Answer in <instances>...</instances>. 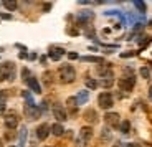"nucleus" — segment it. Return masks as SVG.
Wrapping results in <instances>:
<instances>
[{
    "instance_id": "obj_1",
    "label": "nucleus",
    "mask_w": 152,
    "mask_h": 147,
    "mask_svg": "<svg viewBox=\"0 0 152 147\" xmlns=\"http://www.w3.org/2000/svg\"><path fill=\"white\" fill-rule=\"evenodd\" d=\"M17 66L13 61H5L0 63V81H13L15 79Z\"/></svg>"
},
{
    "instance_id": "obj_2",
    "label": "nucleus",
    "mask_w": 152,
    "mask_h": 147,
    "mask_svg": "<svg viewBox=\"0 0 152 147\" xmlns=\"http://www.w3.org/2000/svg\"><path fill=\"white\" fill-rule=\"evenodd\" d=\"M109 66L111 64H104V66L98 68V73L101 75V81H99V84L104 86V88H111L114 84V75H113V71H111Z\"/></svg>"
},
{
    "instance_id": "obj_3",
    "label": "nucleus",
    "mask_w": 152,
    "mask_h": 147,
    "mask_svg": "<svg viewBox=\"0 0 152 147\" xmlns=\"http://www.w3.org/2000/svg\"><path fill=\"white\" fill-rule=\"evenodd\" d=\"M60 78L63 83H73L76 79V71L71 64H63L60 68Z\"/></svg>"
},
{
    "instance_id": "obj_4",
    "label": "nucleus",
    "mask_w": 152,
    "mask_h": 147,
    "mask_svg": "<svg viewBox=\"0 0 152 147\" xmlns=\"http://www.w3.org/2000/svg\"><path fill=\"white\" fill-rule=\"evenodd\" d=\"M93 137V129L91 127H81L78 140H76V147H86V144L89 142V139Z\"/></svg>"
},
{
    "instance_id": "obj_5",
    "label": "nucleus",
    "mask_w": 152,
    "mask_h": 147,
    "mask_svg": "<svg viewBox=\"0 0 152 147\" xmlns=\"http://www.w3.org/2000/svg\"><path fill=\"white\" fill-rule=\"evenodd\" d=\"M25 116H27V119H30V121H35V119H38L40 117V114H42V109L38 108L35 102H27L25 104Z\"/></svg>"
},
{
    "instance_id": "obj_6",
    "label": "nucleus",
    "mask_w": 152,
    "mask_h": 147,
    "mask_svg": "<svg viewBox=\"0 0 152 147\" xmlns=\"http://www.w3.org/2000/svg\"><path fill=\"white\" fill-rule=\"evenodd\" d=\"M114 99H113V94L111 93H101L98 98V104L101 109H109L111 106H113Z\"/></svg>"
},
{
    "instance_id": "obj_7",
    "label": "nucleus",
    "mask_w": 152,
    "mask_h": 147,
    "mask_svg": "<svg viewBox=\"0 0 152 147\" xmlns=\"http://www.w3.org/2000/svg\"><path fill=\"white\" fill-rule=\"evenodd\" d=\"M136 84V79H134V75H129V76H122L119 79V88L124 91H131Z\"/></svg>"
},
{
    "instance_id": "obj_8",
    "label": "nucleus",
    "mask_w": 152,
    "mask_h": 147,
    "mask_svg": "<svg viewBox=\"0 0 152 147\" xmlns=\"http://www.w3.org/2000/svg\"><path fill=\"white\" fill-rule=\"evenodd\" d=\"M5 126H7L10 131H13V129L18 126V114L13 113V111H10V113L5 114Z\"/></svg>"
},
{
    "instance_id": "obj_9",
    "label": "nucleus",
    "mask_w": 152,
    "mask_h": 147,
    "mask_svg": "<svg viewBox=\"0 0 152 147\" xmlns=\"http://www.w3.org/2000/svg\"><path fill=\"white\" fill-rule=\"evenodd\" d=\"M104 121H106L107 126H111V127H119L121 126V117H119L118 113H107L106 116H104Z\"/></svg>"
},
{
    "instance_id": "obj_10",
    "label": "nucleus",
    "mask_w": 152,
    "mask_h": 147,
    "mask_svg": "<svg viewBox=\"0 0 152 147\" xmlns=\"http://www.w3.org/2000/svg\"><path fill=\"white\" fill-rule=\"evenodd\" d=\"M50 132H51V127H50L48 124H40L37 127V137L40 140H45L46 137L50 136Z\"/></svg>"
},
{
    "instance_id": "obj_11",
    "label": "nucleus",
    "mask_w": 152,
    "mask_h": 147,
    "mask_svg": "<svg viewBox=\"0 0 152 147\" xmlns=\"http://www.w3.org/2000/svg\"><path fill=\"white\" fill-rule=\"evenodd\" d=\"M94 18V13L93 12H89V10H84V12H81L80 13V17H78V25H88V23L91 22V20Z\"/></svg>"
},
{
    "instance_id": "obj_12",
    "label": "nucleus",
    "mask_w": 152,
    "mask_h": 147,
    "mask_svg": "<svg viewBox=\"0 0 152 147\" xmlns=\"http://www.w3.org/2000/svg\"><path fill=\"white\" fill-rule=\"evenodd\" d=\"M53 114H55V117H56V119H58L60 122L66 121V117H68V116H66V111H65V108H63L61 104H58V102L53 106Z\"/></svg>"
},
{
    "instance_id": "obj_13",
    "label": "nucleus",
    "mask_w": 152,
    "mask_h": 147,
    "mask_svg": "<svg viewBox=\"0 0 152 147\" xmlns=\"http://www.w3.org/2000/svg\"><path fill=\"white\" fill-rule=\"evenodd\" d=\"M65 55V50L61 48V46H50V53H48V56L51 58L53 61H58L61 56Z\"/></svg>"
},
{
    "instance_id": "obj_14",
    "label": "nucleus",
    "mask_w": 152,
    "mask_h": 147,
    "mask_svg": "<svg viewBox=\"0 0 152 147\" xmlns=\"http://www.w3.org/2000/svg\"><path fill=\"white\" fill-rule=\"evenodd\" d=\"M27 84L30 86V89L33 91V93H42V88H40V84H38L37 78H33V76H31V78L27 81Z\"/></svg>"
},
{
    "instance_id": "obj_15",
    "label": "nucleus",
    "mask_w": 152,
    "mask_h": 147,
    "mask_svg": "<svg viewBox=\"0 0 152 147\" xmlns=\"http://www.w3.org/2000/svg\"><path fill=\"white\" fill-rule=\"evenodd\" d=\"M84 119H86L88 122H96L98 121V114H96V111L88 109L86 113H84Z\"/></svg>"
},
{
    "instance_id": "obj_16",
    "label": "nucleus",
    "mask_w": 152,
    "mask_h": 147,
    "mask_svg": "<svg viewBox=\"0 0 152 147\" xmlns=\"http://www.w3.org/2000/svg\"><path fill=\"white\" fill-rule=\"evenodd\" d=\"M88 99H89V93L88 91H80V94L76 96L78 104H84V102H88Z\"/></svg>"
},
{
    "instance_id": "obj_17",
    "label": "nucleus",
    "mask_w": 152,
    "mask_h": 147,
    "mask_svg": "<svg viewBox=\"0 0 152 147\" xmlns=\"http://www.w3.org/2000/svg\"><path fill=\"white\" fill-rule=\"evenodd\" d=\"M66 106H68V109L75 114L76 113V108H78V101H76V98H68V99H66Z\"/></svg>"
},
{
    "instance_id": "obj_18",
    "label": "nucleus",
    "mask_w": 152,
    "mask_h": 147,
    "mask_svg": "<svg viewBox=\"0 0 152 147\" xmlns=\"http://www.w3.org/2000/svg\"><path fill=\"white\" fill-rule=\"evenodd\" d=\"M63 132H65V129H63L61 124H53L51 126V134H53V136H61Z\"/></svg>"
},
{
    "instance_id": "obj_19",
    "label": "nucleus",
    "mask_w": 152,
    "mask_h": 147,
    "mask_svg": "<svg viewBox=\"0 0 152 147\" xmlns=\"http://www.w3.org/2000/svg\"><path fill=\"white\" fill-rule=\"evenodd\" d=\"M27 127L23 126L22 129H20V142H18V147H23L25 146V139H27Z\"/></svg>"
},
{
    "instance_id": "obj_20",
    "label": "nucleus",
    "mask_w": 152,
    "mask_h": 147,
    "mask_svg": "<svg viewBox=\"0 0 152 147\" xmlns=\"http://www.w3.org/2000/svg\"><path fill=\"white\" fill-rule=\"evenodd\" d=\"M134 5H136V8L141 12V13H145V10H147L145 4H144V2H141V0H134Z\"/></svg>"
},
{
    "instance_id": "obj_21",
    "label": "nucleus",
    "mask_w": 152,
    "mask_h": 147,
    "mask_svg": "<svg viewBox=\"0 0 152 147\" xmlns=\"http://www.w3.org/2000/svg\"><path fill=\"white\" fill-rule=\"evenodd\" d=\"M84 81H86V86L89 88V89H96V88H98V81H94V79L89 78V76H88Z\"/></svg>"
},
{
    "instance_id": "obj_22",
    "label": "nucleus",
    "mask_w": 152,
    "mask_h": 147,
    "mask_svg": "<svg viewBox=\"0 0 152 147\" xmlns=\"http://www.w3.org/2000/svg\"><path fill=\"white\" fill-rule=\"evenodd\" d=\"M83 61H89V63H103V58H99V56H84L81 58Z\"/></svg>"
},
{
    "instance_id": "obj_23",
    "label": "nucleus",
    "mask_w": 152,
    "mask_h": 147,
    "mask_svg": "<svg viewBox=\"0 0 152 147\" xmlns=\"http://www.w3.org/2000/svg\"><path fill=\"white\" fill-rule=\"evenodd\" d=\"M4 5H5V8H8V10H15V8H17V2H15V0H5Z\"/></svg>"
},
{
    "instance_id": "obj_24",
    "label": "nucleus",
    "mask_w": 152,
    "mask_h": 147,
    "mask_svg": "<svg viewBox=\"0 0 152 147\" xmlns=\"http://www.w3.org/2000/svg\"><path fill=\"white\" fill-rule=\"evenodd\" d=\"M119 127H121L122 134H127V132H129V129H131V124H129V121H124V122H121V126H119Z\"/></svg>"
},
{
    "instance_id": "obj_25",
    "label": "nucleus",
    "mask_w": 152,
    "mask_h": 147,
    "mask_svg": "<svg viewBox=\"0 0 152 147\" xmlns=\"http://www.w3.org/2000/svg\"><path fill=\"white\" fill-rule=\"evenodd\" d=\"M139 73H141V76H142L144 79H149V78H151V71H149L147 66H142L141 71H139Z\"/></svg>"
},
{
    "instance_id": "obj_26",
    "label": "nucleus",
    "mask_w": 152,
    "mask_h": 147,
    "mask_svg": "<svg viewBox=\"0 0 152 147\" xmlns=\"http://www.w3.org/2000/svg\"><path fill=\"white\" fill-rule=\"evenodd\" d=\"M30 78H31V76H30V71H28L27 68H23V69H22V79L25 81V83H27Z\"/></svg>"
},
{
    "instance_id": "obj_27",
    "label": "nucleus",
    "mask_w": 152,
    "mask_h": 147,
    "mask_svg": "<svg viewBox=\"0 0 152 147\" xmlns=\"http://www.w3.org/2000/svg\"><path fill=\"white\" fill-rule=\"evenodd\" d=\"M134 55H136L134 51H126V53H121V56H122V58H129V56H134Z\"/></svg>"
},
{
    "instance_id": "obj_28",
    "label": "nucleus",
    "mask_w": 152,
    "mask_h": 147,
    "mask_svg": "<svg viewBox=\"0 0 152 147\" xmlns=\"http://www.w3.org/2000/svg\"><path fill=\"white\" fill-rule=\"evenodd\" d=\"M103 137H104V139H111V134H109V131H107L106 127L103 129Z\"/></svg>"
},
{
    "instance_id": "obj_29",
    "label": "nucleus",
    "mask_w": 152,
    "mask_h": 147,
    "mask_svg": "<svg viewBox=\"0 0 152 147\" xmlns=\"http://www.w3.org/2000/svg\"><path fill=\"white\" fill-rule=\"evenodd\" d=\"M68 58H69V60H78L80 56H78L76 53H68Z\"/></svg>"
},
{
    "instance_id": "obj_30",
    "label": "nucleus",
    "mask_w": 152,
    "mask_h": 147,
    "mask_svg": "<svg viewBox=\"0 0 152 147\" xmlns=\"http://www.w3.org/2000/svg\"><path fill=\"white\" fill-rule=\"evenodd\" d=\"M13 136H15V134H12V131H10V132H7V134H5V139L12 140V139H13Z\"/></svg>"
},
{
    "instance_id": "obj_31",
    "label": "nucleus",
    "mask_w": 152,
    "mask_h": 147,
    "mask_svg": "<svg viewBox=\"0 0 152 147\" xmlns=\"http://www.w3.org/2000/svg\"><path fill=\"white\" fill-rule=\"evenodd\" d=\"M0 17H2V18H5V20H10L12 18V15H8V13H2Z\"/></svg>"
},
{
    "instance_id": "obj_32",
    "label": "nucleus",
    "mask_w": 152,
    "mask_h": 147,
    "mask_svg": "<svg viewBox=\"0 0 152 147\" xmlns=\"http://www.w3.org/2000/svg\"><path fill=\"white\" fill-rule=\"evenodd\" d=\"M5 113V104L4 102H0V114H4Z\"/></svg>"
},
{
    "instance_id": "obj_33",
    "label": "nucleus",
    "mask_w": 152,
    "mask_h": 147,
    "mask_svg": "<svg viewBox=\"0 0 152 147\" xmlns=\"http://www.w3.org/2000/svg\"><path fill=\"white\" fill-rule=\"evenodd\" d=\"M68 33H69V35H78V30H75V28H69Z\"/></svg>"
},
{
    "instance_id": "obj_34",
    "label": "nucleus",
    "mask_w": 152,
    "mask_h": 147,
    "mask_svg": "<svg viewBox=\"0 0 152 147\" xmlns=\"http://www.w3.org/2000/svg\"><path fill=\"white\" fill-rule=\"evenodd\" d=\"M149 99L152 101V84H151V88H149Z\"/></svg>"
},
{
    "instance_id": "obj_35",
    "label": "nucleus",
    "mask_w": 152,
    "mask_h": 147,
    "mask_svg": "<svg viewBox=\"0 0 152 147\" xmlns=\"http://www.w3.org/2000/svg\"><path fill=\"white\" fill-rule=\"evenodd\" d=\"M126 147H139L137 144H126Z\"/></svg>"
}]
</instances>
